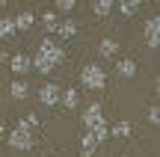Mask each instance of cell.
<instances>
[{"instance_id": "cell-1", "label": "cell", "mask_w": 160, "mask_h": 157, "mask_svg": "<svg viewBox=\"0 0 160 157\" xmlns=\"http://www.w3.org/2000/svg\"><path fill=\"white\" fill-rule=\"evenodd\" d=\"M62 59H65V47L59 45L53 36H45V39L39 42L36 56H33V68L39 71V74H51V71L57 68Z\"/></svg>"}, {"instance_id": "cell-2", "label": "cell", "mask_w": 160, "mask_h": 157, "mask_svg": "<svg viewBox=\"0 0 160 157\" xmlns=\"http://www.w3.org/2000/svg\"><path fill=\"white\" fill-rule=\"evenodd\" d=\"M80 83H83L86 89H95V92H101V89L107 86V71H104L98 62H86L83 68H80Z\"/></svg>"}, {"instance_id": "cell-3", "label": "cell", "mask_w": 160, "mask_h": 157, "mask_svg": "<svg viewBox=\"0 0 160 157\" xmlns=\"http://www.w3.org/2000/svg\"><path fill=\"white\" fill-rule=\"evenodd\" d=\"M142 36H145V45H148V47H160V12L151 15V18H145Z\"/></svg>"}, {"instance_id": "cell-4", "label": "cell", "mask_w": 160, "mask_h": 157, "mask_svg": "<svg viewBox=\"0 0 160 157\" xmlns=\"http://www.w3.org/2000/svg\"><path fill=\"white\" fill-rule=\"evenodd\" d=\"M39 101H42L45 107H57L59 101H62V86H59V83H42Z\"/></svg>"}, {"instance_id": "cell-5", "label": "cell", "mask_w": 160, "mask_h": 157, "mask_svg": "<svg viewBox=\"0 0 160 157\" xmlns=\"http://www.w3.org/2000/svg\"><path fill=\"white\" fill-rule=\"evenodd\" d=\"M6 145H12L15 151H30V148H33V134L12 128V134L6 136Z\"/></svg>"}, {"instance_id": "cell-6", "label": "cell", "mask_w": 160, "mask_h": 157, "mask_svg": "<svg viewBox=\"0 0 160 157\" xmlns=\"http://www.w3.org/2000/svg\"><path fill=\"white\" fill-rule=\"evenodd\" d=\"M86 136H92V140L101 145L104 140L110 136V125H107V119H98V122H89L86 125Z\"/></svg>"}, {"instance_id": "cell-7", "label": "cell", "mask_w": 160, "mask_h": 157, "mask_svg": "<svg viewBox=\"0 0 160 157\" xmlns=\"http://www.w3.org/2000/svg\"><path fill=\"white\" fill-rule=\"evenodd\" d=\"M9 68H12L15 77H21V74H27V71L33 68V59H30L27 53H12L9 56Z\"/></svg>"}, {"instance_id": "cell-8", "label": "cell", "mask_w": 160, "mask_h": 157, "mask_svg": "<svg viewBox=\"0 0 160 157\" xmlns=\"http://www.w3.org/2000/svg\"><path fill=\"white\" fill-rule=\"evenodd\" d=\"M98 53H101L104 59H110V56H116V53H119V42H116L113 36H104V39L98 42Z\"/></svg>"}, {"instance_id": "cell-9", "label": "cell", "mask_w": 160, "mask_h": 157, "mask_svg": "<svg viewBox=\"0 0 160 157\" xmlns=\"http://www.w3.org/2000/svg\"><path fill=\"white\" fill-rule=\"evenodd\" d=\"M131 134H133V125L128 122V119H122V122H113V125H110V136H116V140H128Z\"/></svg>"}, {"instance_id": "cell-10", "label": "cell", "mask_w": 160, "mask_h": 157, "mask_svg": "<svg viewBox=\"0 0 160 157\" xmlns=\"http://www.w3.org/2000/svg\"><path fill=\"white\" fill-rule=\"evenodd\" d=\"M59 104L65 107V110H77L80 107V92L77 89H62V101Z\"/></svg>"}, {"instance_id": "cell-11", "label": "cell", "mask_w": 160, "mask_h": 157, "mask_svg": "<svg viewBox=\"0 0 160 157\" xmlns=\"http://www.w3.org/2000/svg\"><path fill=\"white\" fill-rule=\"evenodd\" d=\"M59 21H62V18H59L53 9L42 12V24H45V30H48V33H57V30H59Z\"/></svg>"}, {"instance_id": "cell-12", "label": "cell", "mask_w": 160, "mask_h": 157, "mask_svg": "<svg viewBox=\"0 0 160 157\" xmlns=\"http://www.w3.org/2000/svg\"><path fill=\"white\" fill-rule=\"evenodd\" d=\"M27 92H30L27 80H18V77H15V80H12V86H9V95H12L15 101H24V98H27Z\"/></svg>"}, {"instance_id": "cell-13", "label": "cell", "mask_w": 160, "mask_h": 157, "mask_svg": "<svg viewBox=\"0 0 160 157\" xmlns=\"http://www.w3.org/2000/svg\"><path fill=\"white\" fill-rule=\"evenodd\" d=\"M101 110H104V107L98 104V101H92V104L83 110V125H89V122H98V119H104V116H101Z\"/></svg>"}, {"instance_id": "cell-14", "label": "cell", "mask_w": 160, "mask_h": 157, "mask_svg": "<svg viewBox=\"0 0 160 157\" xmlns=\"http://www.w3.org/2000/svg\"><path fill=\"white\" fill-rule=\"evenodd\" d=\"M33 24H36V15H33V12L24 9V12H18V15H15V30H30Z\"/></svg>"}, {"instance_id": "cell-15", "label": "cell", "mask_w": 160, "mask_h": 157, "mask_svg": "<svg viewBox=\"0 0 160 157\" xmlns=\"http://www.w3.org/2000/svg\"><path fill=\"white\" fill-rule=\"evenodd\" d=\"M116 71H119L122 77H133L137 74V62H133V59H119V62H116Z\"/></svg>"}, {"instance_id": "cell-16", "label": "cell", "mask_w": 160, "mask_h": 157, "mask_svg": "<svg viewBox=\"0 0 160 157\" xmlns=\"http://www.w3.org/2000/svg\"><path fill=\"white\" fill-rule=\"evenodd\" d=\"M59 36H62V39H71V36H77V24L71 21V18H62V21H59V30H57Z\"/></svg>"}, {"instance_id": "cell-17", "label": "cell", "mask_w": 160, "mask_h": 157, "mask_svg": "<svg viewBox=\"0 0 160 157\" xmlns=\"http://www.w3.org/2000/svg\"><path fill=\"white\" fill-rule=\"evenodd\" d=\"M77 9V0H57L53 3V12L57 15H68V12H74Z\"/></svg>"}, {"instance_id": "cell-18", "label": "cell", "mask_w": 160, "mask_h": 157, "mask_svg": "<svg viewBox=\"0 0 160 157\" xmlns=\"http://www.w3.org/2000/svg\"><path fill=\"white\" fill-rule=\"evenodd\" d=\"M92 12H95L98 18L110 15V12H113V0H95V3H92Z\"/></svg>"}, {"instance_id": "cell-19", "label": "cell", "mask_w": 160, "mask_h": 157, "mask_svg": "<svg viewBox=\"0 0 160 157\" xmlns=\"http://www.w3.org/2000/svg\"><path fill=\"white\" fill-rule=\"evenodd\" d=\"M80 151H83V157H92V154L98 151V142L92 140V136H86V134H83V140H80Z\"/></svg>"}, {"instance_id": "cell-20", "label": "cell", "mask_w": 160, "mask_h": 157, "mask_svg": "<svg viewBox=\"0 0 160 157\" xmlns=\"http://www.w3.org/2000/svg\"><path fill=\"white\" fill-rule=\"evenodd\" d=\"M36 125H39V119H36L33 113H30V116L18 119V125H15V128H18V130H27V134H33V128H36Z\"/></svg>"}, {"instance_id": "cell-21", "label": "cell", "mask_w": 160, "mask_h": 157, "mask_svg": "<svg viewBox=\"0 0 160 157\" xmlns=\"http://www.w3.org/2000/svg\"><path fill=\"white\" fill-rule=\"evenodd\" d=\"M15 33V18H0V39H9Z\"/></svg>"}, {"instance_id": "cell-22", "label": "cell", "mask_w": 160, "mask_h": 157, "mask_svg": "<svg viewBox=\"0 0 160 157\" xmlns=\"http://www.w3.org/2000/svg\"><path fill=\"white\" fill-rule=\"evenodd\" d=\"M137 9H139V0H122V3H119V12H122V15H133Z\"/></svg>"}, {"instance_id": "cell-23", "label": "cell", "mask_w": 160, "mask_h": 157, "mask_svg": "<svg viewBox=\"0 0 160 157\" xmlns=\"http://www.w3.org/2000/svg\"><path fill=\"white\" fill-rule=\"evenodd\" d=\"M148 122L151 125H160V104H151L148 107Z\"/></svg>"}, {"instance_id": "cell-24", "label": "cell", "mask_w": 160, "mask_h": 157, "mask_svg": "<svg viewBox=\"0 0 160 157\" xmlns=\"http://www.w3.org/2000/svg\"><path fill=\"white\" fill-rule=\"evenodd\" d=\"M154 92H157V98H160V74H157V80H154Z\"/></svg>"}, {"instance_id": "cell-25", "label": "cell", "mask_w": 160, "mask_h": 157, "mask_svg": "<svg viewBox=\"0 0 160 157\" xmlns=\"http://www.w3.org/2000/svg\"><path fill=\"white\" fill-rule=\"evenodd\" d=\"M3 62H9V53H3V51H0V65H3Z\"/></svg>"}, {"instance_id": "cell-26", "label": "cell", "mask_w": 160, "mask_h": 157, "mask_svg": "<svg viewBox=\"0 0 160 157\" xmlns=\"http://www.w3.org/2000/svg\"><path fill=\"white\" fill-rule=\"evenodd\" d=\"M0 136H3V119H0Z\"/></svg>"}, {"instance_id": "cell-27", "label": "cell", "mask_w": 160, "mask_h": 157, "mask_svg": "<svg viewBox=\"0 0 160 157\" xmlns=\"http://www.w3.org/2000/svg\"><path fill=\"white\" fill-rule=\"evenodd\" d=\"M3 142H6V140H3V136H0V148H3Z\"/></svg>"}, {"instance_id": "cell-28", "label": "cell", "mask_w": 160, "mask_h": 157, "mask_svg": "<svg viewBox=\"0 0 160 157\" xmlns=\"http://www.w3.org/2000/svg\"><path fill=\"white\" fill-rule=\"evenodd\" d=\"M122 157H131V154H122Z\"/></svg>"}]
</instances>
